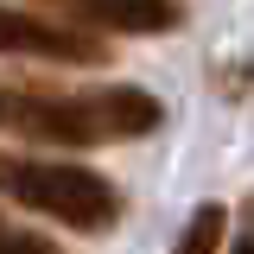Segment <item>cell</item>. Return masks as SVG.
Instances as JSON below:
<instances>
[{"mask_svg": "<svg viewBox=\"0 0 254 254\" xmlns=\"http://www.w3.org/2000/svg\"><path fill=\"white\" fill-rule=\"evenodd\" d=\"M165 121V102L133 83H95V89H0V127L45 146H121L146 140Z\"/></svg>", "mask_w": 254, "mask_h": 254, "instance_id": "1", "label": "cell"}, {"mask_svg": "<svg viewBox=\"0 0 254 254\" xmlns=\"http://www.w3.org/2000/svg\"><path fill=\"white\" fill-rule=\"evenodd\" d=\"M0 197L26 203L64 229H83V235H102L121 222V190L102 172L70 165V159H45V153H0Z\"/></svg>", "mask_w": 254, "mask_h": 254, "instance_id": "2", "label": "cell"}, {"mask_svg": "<svg viewBox=\"0 0 254 254\" xmlns=\"http://www.w3.org/2000/svg\"><path fill=\"white\" fill-rule=\"evenodd\" d=\"M0 58L38 64H108V32H89L64 13H38L26 0H0Z\"/></svg>", "mask_w": 254, "mask_h": 254, "instance_id": "3", "label": "cell"}, {"mask_svg": "<svg viewBox=\"0 0 254 254\" xmlns=\"http://www.w3.org/2000/svg\"><path fill=\"white\" fill-rule=\"evenodd\" d=\"M38 6H58L64 19L89 32H133V38L185 26V0H38Z\"/></svg>", "mask_w": 254, "mask_h": 254, "instance_id": "4", "label": "cell"}, {"mask_svg": "<svg viewBox=\"0 0 254 254\" xmlns=\"http://www.w3.org/2000/svg\"><path fill=\"white\" fill-rule=\"evenodd\" d=\"M222 242H229V210L222 203H197L172 254H222Z\"/></svg>", "mask_w": 254, "mask_h": 254, "instance_id": "5", "label": "cell"}, {"mask_svg": "<svg viewBox=\"0 0 254 254\" xmlns=\"http://www.w3.org/2000/svg\"><path fill=\"white\" fill-rule=\"evenodd\" d=\"M0 254H64L51 235H32V229H19V222L0 216Z\"/></svg>", "mask_w": 254, "mask_h": 254, "instance_id": "6", "label": "cell"}, {"mask_svg": "<svg viewBox=\"0 0 254 254\" xmlns=\"http://www.w3.org/2000/svg\"><path fill=\"white\" fill-rule=\"evenodd\" d=\"M229 254H254V197L242 203V235H235V248Z\"/></svg>", "mask_w": 254, "mask_h": 254, "instance_id": "7", "label": "cell"}]
</instances>
